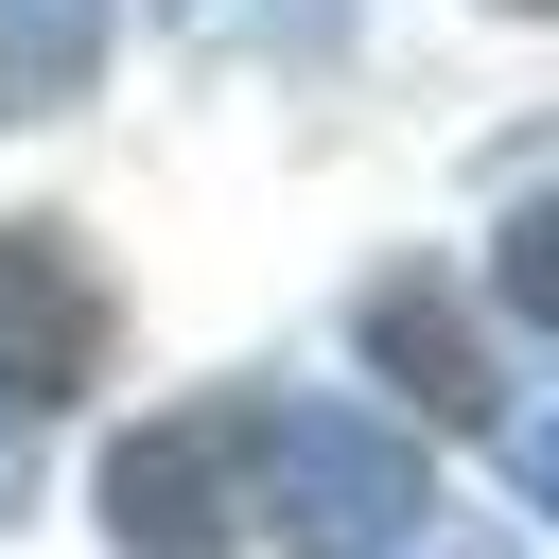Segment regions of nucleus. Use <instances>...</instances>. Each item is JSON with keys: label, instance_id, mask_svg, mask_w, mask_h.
Returning <instances> with one entry per match:
<instances>
[{"label": "nucleus", "instance_id": "5", "mask_svg": "<svg viewBox=\"0 0 559 559\" xmlns=\"http://www.w3.org/2000/svg\"><path fill=\"white\" fill-rule=\"evenodd\" d=\"M0 35H17L0 70H17L35 105H70V87H87V52H105V0H0Z\"/></svg>", "mask_w": 559, "mask_h": 559}, {"label": "nucleus", "instance_id": "3", "mask_svg": "<svg viewBox=\"0 0 559 559\" xmlns=\"http://www.w3.org/2000/svg\"><path fill=\"white\" fill-rule=\"evenodd\" d=\"M87 367H105V280H87V245H70V227H0V419L87 402Z\"/></svg>", "mask_w": 559, "mask_h": 559}, {"label": "nucleus", "instance_id": "7", "mask_svg": "<svg viewBox=\"0 0 559 559\" xmlns=\"http://www.w3.org/2000/svg\"><path fill=\"white\" fill-rule=\"evenodd\" d=\"M507 489H524V507H559V384H542V402H507Z\"/></svg>", "mask_w": 559, "mask_h": 559}, {"label": "nucleus", "instance_id": "4", "mask_svg": "<svg viewBox=\"0 0 559 559\" xmlns=\"http://www.w3.org/2000/svg\"><path fill=\"white\" fill-rule=\"evenodd\" d=\"M349 332H367V367H384V384H419V419H472V402H489V349H472V314H454L437 280H367V314H349Z\"/></svg>", "mask_w": 559, "mask_h": 559}, {"label": "nucleus", "instance_id": "2", "mask_svg": "<svg viewBox=\"0 0 559 559\" xmlns=\"http://www.w3.org/2000/svg\"><path fill=\"white\" fill-rule=\"evenodd\" d=\"M105 524H122V559H210V542L245 524V402L140 419V437L105 454Z\"/></svg>", "mask_w": 559, "mask_h": 559}, {"label": "nucleus", "instance_id": "6", "mask_svg": "<svg viewBox=\"0 0 559 559\" xmlns=\"http://www.w3.org/2000/svg\"><path fill=\"white\" fill-rule=\"evenodd\" d=\"M489 297H507L524 332H559V192H524V210H507V245H489Z\"/></svg>", "mask_w": 559, "mask_h": 559}, {"label": "nucleus", "instance_id": "9", "mask_svg": "<svg viewBox=\"0 0 559 559\" xmlns=\"http://www.w3.org/2000/svg\"><path fill=\"white\" fill-rule=\"evenodd\" d=\"M437 559H507V542H489V524H472V542H437Z\"/></svg>", "mask_w": 559, "mask_h": 559}, {"label": "nucleus", "instance_id": "1", "mask_svg": "<svg viewBox=\"0 0 559 559\" xmlns=\"http://www.w3.org/2000/svg\"><path fill=\"white\" fill-rule=\"evenodd\" d=\"M245 524H280V559H402L437 524L419 489V437L367 419V402H245Z\"/></svg>", "mask_w": 559, "mask_h": 559}, {"label": "nucleus", "instance_id": "8", "mask_svg": "<svg viewBox=\"0 0 559 559\" xmlns=\"http://www.w3.org/2000/svg\"><path fill=\"white\" fill-rule=\"evenodd\" d=\"M0 524H17V419H0Z\"/></svg>", "mask_w": 559, "mask_h": 559}]
</instances>
